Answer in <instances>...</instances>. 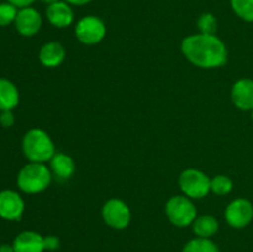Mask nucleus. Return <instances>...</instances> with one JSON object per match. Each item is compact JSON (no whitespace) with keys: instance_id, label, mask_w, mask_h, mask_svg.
Returning a JSON list of instances; mask_svg holds the SVG:
<instances>
[{"instance_id":"obj_11","label":"nucleus","mask_w":253,"mask_h":252,"mask_svg":"<svg viewBox=\"0 0 253 252\" xmlns=\"http://www.w3.org/2000/svg\"><path fill=\"white\" fill-rule=\"evenodd\" d=\"M231 100L241 110L253 109V81L242 78L234 84L231 89Z\"/></svg>"},{"instance_id":"obj_6","label":"nucleus","mask_w":253,"mask_h":252,"mask_svg":"<svg viewBox=\"0 0 253 252\" xmlns=\"http://www.w3.org/2000/svg\"><path fill=\"white\" fill-rule=\"evenodd\" d=\"M76 37L84 44H96L103 41L106 35L105 22L98 16L88 15L77 22Z\"/></svg>"},{"instance_id":"obj_29","label":"nucleus","mask_w":253,"mask_h":252,"mask_svg":"<svg viewBox=\"0 0 253 252\" xmlns=\"http://www.w3.org/2000/svg\"><path fill=\"white\" fill-rule=\"evenodd\" d=\"M251 111H252V120H253V109H252V110H251Z\"/></svg>"},{"instance_id":"obj_16","label":"nucleus","mask_w":253,"mask_h":252,"mask_svg":"<svg viewBox=\"0 0 253 252\" xmlns=\"http://www.w3.org/2000/svg\"><path fill=\"white\" fill-rule=\"evenodd\" d=\"M20 101V94L11 81L0 77V111L14 110Z\"/></svg>"},{"instance_id":"obj_27","label":"nucleus","mask_w":253,"mask_h":252,"mask_svg":"<svg viewBox=\"0 0 253 252\" xmlns=\"http://www.w3.org/2000/svg\"><path fill=\"white\" fill-rule=\"evenodd\" d=\"M0 252H15L14 250V246H12V244H2L0 245Z\"/></svg>"},{"instance_id":"obj_9","label":"nucleus","mask_w":253,"mask_h":252,"mask_svg":"<svg viewBox=\"0 0 253 252\" xmlns=\"http://www.w3.org/2000/svg\"><path fill=\"white\" fill-rule=\"evenodd\" d=\"M25 211V202L21 195L11 189L0 190V217L7 221H17Z\"/></svg>"},{"instance_id":"obj_28","label":"nucleus","mask_w":253,"mask_h":252,"mask_svg":"<svg viewBox=\"0 0 253 252\" xmlns=\"http://www.w3.org/2000/svg\"><path fill=\"white\" fill-rule=\"evenodd\" d=\"M41 1L44 2V4H47V6H48V5L54 4V2H57V1H61V0H41Z\"/></svg>"},{"instance_id":"obj_14","label":"nucleus","mask_w":253,"mask_h":252,"mask_svg":"<svg viewBox=\"0 0 253 252\" xmlns=\"http://www.w3.org/2000/svg\"><path fill=\"white\" fill-rule=\"evenodd\" d=\"M52 175L59 180H67L76 172V163L71 156L66 153H56L49 161Z\"/></svg>"},{"instance_id":"obj_13","label":"nucleus","mask_w":253,"mask_h":252,"mask_svg":"<svg viewBox=\"0 0 253 252\" xmlns=\"http://www.w3.org/2000/svg\"><path fill=\"white\" fill-rule=\"evenodd\" d=\"M15 252H43L44 237L36 231H22L17 235L12 242Z\"/></svg>"},{"instance_id":"obj_12","label":"nucleus","mask_w":253,"mask_h":252,"mask_svg":"<svg viewBox=\"0 0 253 252\" xmlns=\"http://www.w3.org/2000/svg\"><path fill=\"white\" fill-rule=\"evenodd\" d=\"M46 16L48 19L49 24L58 27V29L69 26L74 19V14L71 5L64 1V0L48 5L46 10Z\"/></svg>"},{"instance_id":"obj_5","label":"nucleus","mask_w":253,"mask_h":252,"mask_svg":"<svg viewBox=\"0 0 253 252\" xmlns=\"http://www.w3.org/2000/svg\"><path fill=\"white\" fill-rule=\"evenodd\" d=\"M210 178L204 172L195 168H188L179 175V185L188 198L200 199L210 192Z\"/></svg>"},{"instance_id":"obj_21","label":"nucleus","mask_w":253,"mask_h":252,"mask_svg":"<svg viewBox=\"0 0 253 252\" xmlns=\"http://www.w3.org/2000/svg\"><path fill=\"white\" fill-rule=\"evenodd\" d=\"M198 29H199L200 34L207 35H215L217 30V20L210 12H205V14L200 15L198 19Z\"/></svg>"},{"instance_id":"obj_26","label":"nucleus","mask_w":253,"mask_h":252,"mask_svg":"<svg viewBox=\"0 0 253 252\" xmlns=\"http://www.w3.org/2000/svg\"><path fill=\"white\" fill-rule=\"evenodd\" d=\"M66 2H68L69 5H78V6H82V5H86L89 2H91L93 0H64Z\"/></svg>"},{"instance_id":"obj_19","label":"nucleus","mask_w":253,"mask_h":252,"mask_svg":"<svg viewBox=\"0 0 253 252\" xmlns=\"http://www.w3.org/2000/svg\"><path fill=\"white\" fill-rule=\"evenodd\" d=\"M230 4L240 19L253 22V0H230Z\"/></svg>"},{"instance_id":"obj_25","label":"nucleus","mask_w":253,"mask_h":252,"mask_svg":"<svg viewBox=\"0 0 253 252\" xmlns=\"http://www.w3.org/2000/svg\"><path fill=\"white\" fill-rule=\"evenodd\" d=\"M6 1L14 5V6H16L17 9H22V7L31 6L36 0H6Z\"/></svg>"},{"instance_id":"obj_24","label":"nucleus","mask_w":253,"mask_h":252,"mask_svg":"<svg viewBox=\"0 0 253 252\" xmlns=\"http://www.w3.org/2000/svg\"><path fill=\"white\" fill-rule=\"evenodd\" d=\"M59 247V239L53 235H49V236L44 237V249L48 250V251H56Z\"/></svg>"},{"instance_id":"obj_18","label":"nucleus","mask_w":253,"mask_h":252,"mask_svg":"<svg viewBox=\"0 0 253 252\" xmlns=\"http://www.w3.org/2000/svg\"><path fill=\"white\" fill-rule=\"evenodd\" d=\"M182 252H220L219 247L210 239L195 237L185 244Z\"/></svg>"},{"instance_id":"obj_8","label":"nucleus","mask_w":253,"mask_h":252,"mask_svg":"<svg viewBox=\"0 0 253 252\" xmlns=\"http://www.w3.org/2000/svg\"><path fill=\"white\" fill-rule=\"evenodd\" d=\"M226 222L234 229H244L253 219V205L245 198L235 199L225 210Z\"/></svg>"},{"instance_id":"obj_17","label":"nucleus","mask_w":253,"mask_h":252,"mask_svg":"<svg viewBox=\"0 0 253 252\" xmlns=\"http://www.w3.org/2000/svg\"><path fill=\"white\" fill-rule=\"evenodd\" d=\"M192 226L193 232L197 235V237L210 239L219 230V222L211 215H202V216H197Z\"/></svg>"},{"instance_id":"obj_15","label":"nucleus","mask_w":253,"mask_h":252,"mask_svg":"<svg viewBox=\"0 0 253 252\" xmlns=\"http://www.w3.org/2000/svg\"><path fill=\"white\" fill-rule=\"evenodd\" d=\"M66 57V49L59 42H47L39 52V59L41 64L48 68L58 67Z\"/></svg>"},{"instance_id":"obj_20","label":"nucleus","mask_w":253,"mask_h":252,"mask_svg":"<svg viewBox=\"0 0 253 252\" xmlns=\"http://www.w3.org/2000/svg\"><path fill=\"white\" fill-rule=\"evenodd\" d=\"M234 183L226 175H216L210 180V190L216 195H226L232 190Z\"/></svg>"},{"instance_id":"obj_23","label":"nucleus","mask_w":253,"mask_h":252,"mask_svg":"<svg viewBox=\"0 0 253 252\" xmlns=\"http://www.w3.org/2000/svg\"><path fill=\"white\" fill-rule=\"evenodd\" d=\"M15 124V116L12 110L0 111V126L4 128L11 127Z\"/></svg>"},{"instance_id":"obj_2","label":"nucleus","mask_w":253,"mask_h":252,"mask_svg":"<svg viewBox=\"0 0 253 252\" xmlns=\"http://www.w3.org/2000/svg\"><path fill=\"white\" fill-rule=\"evenodd\" d=\"M22 152L30 162L44 163L56 155L52 138L41 128H31L22 137Z\"/></svg>"},{"instance_id":"obj_22","label":"nucleus","mask_w":253,"mask_h":252,"mask_svg":"<svg viewBox=\"0 0 253 252\" xmlns=\"http://www.w3.org/2000/svg\"><path fill=\"white\" fill-rule=\"evenodd\" d=\"M19 9L10 2H1L0 4V26H9L15 22Z\"/></svg>"},{"instance_id":"obj_10","label":"nucleus","mask_w":253,"mask_h":252,"mask_svg":"<svg viewBox=\"0 0 253 252\" xmlns=\"http://www.w3.org/2000/svg\"><path fill=\"white\" fill-rule=\"evenodd\" d=\"M15 29L21 36L31 37L40 31L42 26L41 14L34 7H22L19 9L15 19Z\"/></svg>"},{"instance_id":"obj_7","label":"nucleus","mask_w":253,"mask_h":252,"mask_svg":"<svg viewBox=\"0 0 253 252\" xmlns=\"http://www.w3.org/2000/svg\"><path fill=\"white\" fill-rule=\"evenodd\" d=\"M101 216L109 227L115 230H123L128 226L131 221V210L125 202L121 199L108 200L101 209Z\"/></svg>"},{"instance_id":"obj_3","label":"nucleus","mask_w":253,"mask_h":252,"mask_svg":"<svg viewBox=\"0 0 253 252\" xmlns=\"http://www.w3.org/2000/svg\"><path fill=\"white\" fill-rule=\"evenodd\" d=\"M52 172L44 163L30 162L19 170L16 177L17 187L26 194H37L48 188Z\"/></svg>"},{"instance_id":"obj_1","label":"nucleus","mask_w":253,"mask_h":252,"mask_svg":"<svg viewBox=\"0 0 253 252\" xmlns=\"http://www.w3.org/2000/svg\"><path fill=\"white\" fill-rule=\"evenodd\" d=\"M180 47L185 58L200 68H219L227 62V48L216 35H190Z\"/></svg>"},{"instance_id":"obj_4","label":"nucleus","mask_w":253,"mask_h":252,"mask_svg":"<svg viewBox=\"0 0 253 252\" xmlns=\"http://www.w3.org/2000/svg\"><path fill=\"white\" fill-rule=\"evenodd\" d=\"M166 215L177 227H187L197 219V208L187 195H174L166 203Z\"/></svg>"}]
</instances>
